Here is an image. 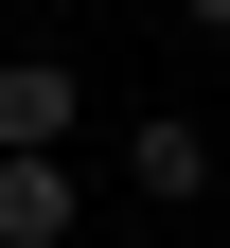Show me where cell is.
<instances>
[{"label": "cell", "instance_id": "cell-1", "mask_svg": "<svg viewBox=\"0 0 230 248\" xmlns=\"http://www.w3.org/2000/svg\"><path fill=\"white\" fill-rule=\"evenodd\" d=\"M71 124H89L71 53H0V160H71Z\"/></svg>", "mask_w": 230, "mask_h": 248}, {"label": "cell", "instance_id": "cell-2", "mask_svg": "<svg viewBox=\"0 0 230 248\" xmlns=\"http://www.w3.org/2000/svg\"><path fill=\"white\" fill-rule=\"evenodd\" d=\"M124 177H142L159 213H195V195H213L230 160H213V124H177V107H159V124H124Z\"/></svg>", "mask_w": 230, "mask_h": 248}, {"label": "cell", "instance_id": "cell-3", "mask_svg": "<svg viewBox=\"0 0 230 248\" xmlns=\"http://www.w3.org/2000/svg\"><path fill=\"white\" fill-rule=\"evenodd\" d=\"M89 231V177L71 160H0V248H71Z\"/></svg>", "mask_w": 230, "mask_h": 248}, {"label": "cell", "instance_id": "cell-4", "mask_svg": "<svg viewBox=\"0 0 230 248\" xmlns=\"http://www.w3.org/2000/svg\"><path fill=\"white\" fill-rule=\"evenodd\" d=\"M177 18H195V36H230V0H177Z\"/></svg>", "mask_w": 230, "mask_h": 248}]
</instances>
